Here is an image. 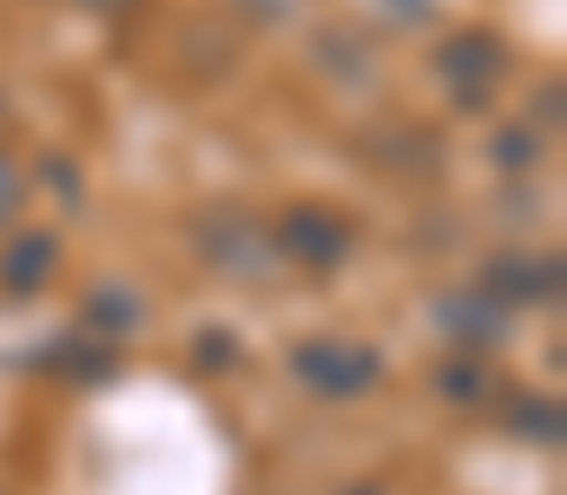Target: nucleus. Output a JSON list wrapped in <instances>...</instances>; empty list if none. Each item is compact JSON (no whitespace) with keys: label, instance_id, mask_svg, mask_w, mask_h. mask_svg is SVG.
Returning a JSON list of instances; mask_svg holds the SVG:
<instances>
[{"label":"nucleus","instance_id":"f257e3e1","mask_svg":"<svg viewBox=\"0 0 567 495\" xmlns=\"http://www.w3.org/2000/svg\"><path fill=\"white\" fill-rule=\"evenodd\" d=\"M20 205V178H13V165H0V218Z\"/></svg>","mask_w":567,"mask_h":495}]
</instances>
